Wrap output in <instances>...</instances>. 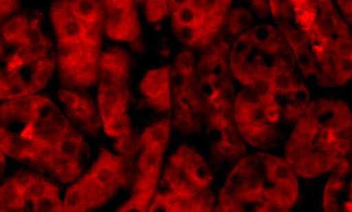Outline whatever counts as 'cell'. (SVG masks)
I'll return each mask as SVG.
<instances>
[{
    "instance_id": "cell-1",
    "label": "cell",
    "mask_w": 352,
    "mask_h": 212,
    "mask_svg": "<svg viewBox=\"0 0 352 212\" xmlns=\"http://www.w3.org/2000/svg\"><path fill=\"white\" fill-rule=\"evenodd\" d=\"M351 118L348 107L332 100L311 104L285 146V161L296 176L312 178L349 159Z\"/></svg>"
},
{
    "instance_id": "cell-2",
    "label": "cell",
    "mask_w": 352,
    "mask_h": 212,
    "mask_svg": "<svg viewBox=\"0 0 352 212\" xmlns=\"http://www.w3.org/2000/svg\"><path fill=\"white\" fill-rule=\"evenodd\" d=\"M173 32L188 47L210 46L225 27L232 1H167Z\"/></svg>"
},
{
    "instance_id": "cell-3",
    "label": "cell",
    "mask_w": 352,
    "mask_h": 212,
    "mask_svg": "<svg viewBox=\"0 0 352 212\" xmlns=\"http://www.w3.org/2000/svg\"><path fill=\"white\" fill-rule=\"evenodd\" d=\"M102 41L89 40L58 49V67L62 89L82 91L98 82Z\"/></svg>"
},
{
    "instance_id": "cell-4",
    "label": "cell",
    "mask_w": 352,
    "mask_h": 212,
    "mask_svg": "<svg viewBox=\"0 0 352 212\" xmlns=\"http://www.w3.org/2000/svg\"><path fill=\"white\" fill-rule=\"evenodd\" d=\"M165 180L170 191L196 195L208 192L212 180L207 163L191 147L182 146L168 160Z\"/></svg>"
},
{
    "instance_id": "cell-5",
    "label": "cell",
    "mask_w": 352,
    "mask_h": 212,
    "mask_svg": "<svg viewBox=\"0 0 352 212\" xmlns=\"http://www.w3.org/2000/svg\"><path fill=\"white\" fill-rule=\"evenodd\" d=\"M234 115L238 131L250 145L267 149L274 144L278 132L267 119L265 105L250 89L245 88L235 97Z\"/></svg>"
},
{
    "instance_id": "cell-6",
    "label": "cell",
    "mask_w": 352,
    "mask_h": 212,
    "mask_svg": "<svg viewBox=\"0 0 352 212\" xmlns=\"http://www.w3.org/2000/svg\"><path fill=\"white\" fill-rule=\"evenodd\" d=\"M106 9L104 32L112 41L126 43L138 48L142 29L137 4L131 0L103 1Z\"/></svg>"
},
{
    "instance_id": "cell-7",
    "label": "cell",
    "mask_w": 352,
    "mask_h": 212,
    "mask_svg": "<svg viewBox=\"0 0 352 212\" xmlns=\"http://www.w3.org/2000/svg\"><path fill=\"white\" fill-rule=\"evenodd\" d=\"M58 49L72 47L89 40L102 41L104 29H88L74 16L67 1H56L50 8Z\"/></svg>"
},
{
    "instance_id": "cell-8",
    "label": "cell",
    "mask_w": 352,
    "mask_h": 212,
    "mask_svg": "<svg viewBox=\"0 0 352 212\" xmlns=\"http://www.w3.org/2000/svg\"><path fill=\"white\" fill-rule=\"evenodd\" d=\"M129 157L102 149L90 170L85 174L94 185L112 196L126 185L130 176Z\"/></svg>"
},
{
    "instance_id": "cell-9",
    "label": "cell",
    "mask_w": 352,
    "mask_h": 212,
    "mask_svg": "<svg viewBox=\"0 0 352 212\" xmlns=\"http://www.w3.org/2000/svg\"><path fill=\"white\" fill-rule=\"evenodd\" d=\"M172 69L162 66L145 73L140 83V91L147 106L165 113L173 106Z\"/></svg>"
},
{
    "instance_id": "cell-10",
    "label": "cell",
    "mask_w": 352,
    "mask_h": 212,
    "mask_svg": "<svg viewBox=\"0 0 352 212\" xmlns=\"http://www.w3.org/2000/svg\"><path fill=\"white\" fill-rule=\"evenodd\" d=\"M72 130L70 121L52 102L43 108L36 121L25 128L21 134L54 147Z\"/></svg>"
},
{
    "instance_id": "cell-11",
    "label": "cell",
    "mask_w": 352,
    "mask_h": 212,
    "mask_svg": "<svg viewBox=\"0 0 352 212\" xmlns=\"http://www.w3.org/2000/svg\"><path fill=\"white\" fill-rule=\"evenodd\" d=\"M132 69L130 54L113 47L101 54L98 66V87L129 86Z\"/></svg>"
},
{
    "instance_id": "cell-12",
    "label": "cell",
    "mask_w": 352,
    "mask_h": 212,
    "mask_svg": "<svg viewBox=\"0 0 352 212\" xmlns=\"http://www.w3.org/2000/svg\"><path fill=\"white\" fill-rule=\"evenodd\" d=\"M325 212H351V182L349 159L336 167L324 194Z\"/></svg>"
},
{
    "instance_id": "cell-13",
    "label": "cell",
    "mask_w": 352,
    "mask_h": 212,
    "mask_svg": "<svg viewBox=\"0 0 352 212\" xmlns=\"http://www.w3.org/2000/svg\"><path fill=\"white\" fill-rule=\"evenodd\" d=\"M111 197L84 175L67 190L64 212H88L105 204Z\"/></svg>"
},
{
    "instance_id": "cell-14",
    "label": "cell",
    "mask_w": 352,
    "mask_h": 212,
    "mask_svg": "<svg viewBox=\"0 0 352 212\" xmlns=\"http://www.w3.org/2000/svg\"><path fill=\"white\" fill-rule=\"evenodd\" d=\"M52 102L48 97L32 95L5 102L0 108L2 126L14 121L31 125L37 119L43 108Z\"/></svg>"
},
{
    "instance_id": "cell-15",
    "label": "cell",
    "mask_w": 352,
    "mask_h": 212,
    "mask_svg": "<svg viewBox=\"0 0 352 212\" xmlns=\"http://www.w3.org/2000/svg\"><path fill=\"white\" fill-rule=\"evenodd\" d=\"M131 98L129 86L98 87L97 102L102 126L113 118L128 115Z\"/></svg>"
},
{
    "instance_id": "cell-16",
    "label": "cell",
    "mask_w": 352,
    "mask_h": 212,
    "mask_svg": "<svg viewBox=\"0 0 352 212\" xmlns=\"http://www.w3.org/2000/svg\"><path fill=\"white\" fill-rule=\"evenodd\" d=\"M68 7L74 16L88 29H104L106 9L103 1L69 0Z\"/></svg>"
},
{
    "instance_id": "cell-17",
    "label": "cell",
    "mask_w": 352,
    "mask_h": 212,
    "mask_svg": "<svg viewBox=\"0 0 352 212\" xmlns=\"http://www.w3.org/2000/svg\"><path fill=\"white\" fill-rule=\"evenodd\" d=\"M172 120L170 117L162 118L147 126L140 137L142 150H153L165 154L170 140Z\"/></svg>"
},
{
    "instance_id": "cell-18",
    "label": "cell",
    "mask_w": 352,
    "mask_h": 212,
    "mask_svg": "<svg viewBox=\"0 0 352 212\" xmlns=\"http://www.w3.org/2000/svg\"><path fill=\"white\" fill-rule=\"evenodd\" d=\"M67 117L79 129L91 134H96L102 126L100 113L98 105L94 104L91 98L85 105L74 111H67Z\"/></svg>"
},
{
    "instance_id": "cell-19",
    "label": "cell",
    "mask_w": 352,
    "mask_h": 212,
    "mask_svg": "<svg viewBox=\"0 0 352 212\" xmlns=\"http://www.w3.org/2000/svg\"><path fill=\"white\" fill-rule=\"evenodd\" d=\"M34 140L14 133L1 127V152L16 160H29L32 155Z\"/></svg>"
},
{
    "instance_id": "cell-20",
    "label": "cell",
    "mask_w": 352,
    "mask_h": 212,
    "mask_svg": "<svg viewBox=\"0 0 352 212\" xmlns=\"http://www.w3.org/2000/svg\"><path fill=\"white\" fill-rule=\"evenodd\" d=\"M0 85V97L5 102L34 95L29 82L24 80L19 71L2 72Z\"/></svg>"
},
{
    "instance_id": "cell-21",
    "label": "cell",
    "mask_w": 352,
    "mask_h": 212,
    "mask_svg": "<svg viewBox=\"0 0 352 212\" xmlns=\"http://www.w3.org/2000/svg\"><path fill=\"white\" fill-rule=\"evenodd\" d=\"M54 151L61 158L81 161L87 150L83 138L76 130L69 132L54 145Z\"/></svg>"
},
{
    "instance_id": "cell-22",
    "label": "cell",
    "mask_w": 352,
    "mask_h": 212,
    "mask_svg": "<svg viewBox=\"0 0 352 212\" xmlns=\"http://www.w3.org/2000/svg\"><path fill=\"white\" fill-rule=\"evenodd\" d=\"M164 154L153 150H142L138 161V176L158 183L162 174Z\"/></svg>"
},
{
    "instance_id": "cell-23",
    "label": "cell",
    "mask_w": 352,
    "mask_h": 212,
    "mask_svg": "<svg viewBox=\"0 0 352 212\" xmlns=\"http://www.w3.org/2000/svg\"><path fill=\"white\" fill-rule=\"evenodd\" d=\"M30 21L25 14H19L9 18L3 23L1 36L3 42L8 45L21 46L25 32L29 25Z\"/></svg>"
},
{
    "instance_id": "cell-24",
    "label": "cell",
    "mask_w": 352,
    "mask_h": 212,
    "mask_svg": "<svg viewBox=\"0 0 352 212\" xmlns=\"http://www.w3.org/2000/svg\"><path fill=\"white\" fill-rule=\"evenodd\" d=\"M54 68H56V62L50 56L32 66V73L28 82L34 95L47 85L53 75Z\"/></svg>"
},
{
    "instance_id": "cell-25",
    "label": "cell",
    "mask_w": 352,
    "mask_h": 212,
    "mask_svg": "<svg viewBox=\"0 0 352 212\" xmlns=\"http://www.w3.org/2000/svg\"><path fill=\"white\" fill-rule=\"evenodd\" d=\"M0 202L2 211H14L21 210L27 200L23 192L11 179L5 182L0 189Z\"/></svg>"
},
{
    "instance_id": "cell-26",
    "label": "cell",
    "mask_w": 352,
    "mask_h": 212,
    "mask_svg": "<svg viewBox=\"0 0 352 212\" xmlns=\"http://www.w3.org/2000/svg\"><path fill=\"white\" fill-rule=\"evenodd\" d=\"M81 163L78 161L63 159L56 154L49 167V171H51L59 180L64 183H68V182L76 180L77 176L80 174Z\"/></svg>"
},
{
    "instance_id": "cell-27",
    "label": "cell",
    "mask_w": 352,
    "mask_h": 212,
    "mask_svg": "<svg viewBox=\"0 0 352 212\" xmlns=\"http://www.w3.org/2000/svg\"><path fill=\"white\" fill-rule=\"evenodd\" d=\"M133 193L117 212H148L155 191L133 189Z\"/></svg>"
},
{
    "instance_id": "cell-28",
    "label": "cell",
    "mask_w": 352,
    "mask_h": 212,
    "mask_svg": "<svg viewBox=\"0 0 352 212\" xmlns=\"http://www.w3.org/2000/svg\"><path fill=\"white\" fill-rule=\"evenodd\" d=\"M270 75L276 95L277 93H289L296 90L294 78L287 68L276 64L270 67Z\"/></svg>"
},
{
    "instance_id": "cell-29",
    "label": "cell",
    "mask_w": 352,
    "mask_h": 212,
    "mask_svg": "<svg viewBox=\"0 0 352 212\" xmlns=\"http://www.w3.org/2000/svg\"><path fill=\"white\" fill-rule=\"evenodd\" d=\"M102 128L107 136L116 138V140L132 133L131 120L128 115L113 118L103 125Z\"/></svg>"
},
{
    "instance_id": "cell-30",
    "label": "cell",
    "mask_w": 352,
    "mask_h": 212,
    "mask_svg": "<svg viewBox=\"0 0 352 212\" xmlns=\"http://www.w3.org/2000/svg\"><path fill=\"white\" fill-rule=\"evenodd\" d=\"M54 191H58L57 186L42 178V177L36 176V179L34 180L25 192V199L34 203V201L41 199Z\"/></svg>"
},
{
    "instance_id": "cell-31",
    "label": "cell",
    "mask_w": 352,
    "mask_h": 212,
    "mask_svg": "<svg viewBox=\"0 0 352 212\" xmlns=\"http://www.w3.org/2000/svg\"><path fill=\"white\" fill-rule=\"evenodd\" d=\"M181 76H197V64L195 56L190 51H183L175 59V69L172 71Z\"/></svg>"
},
{
    "instance_id": "cell-32",
    "label": "cell",
    "mask_w": 352,
    "mask_h": 212,
    "mask_svg": "<svg viewBox=\"0 0 352 212\" xmlns=\"http://www.w3.org/2000/svg\"><path fill=\"white\" fill-rule=\"evenodd\" d=\"M144 6H145L144 8H145V16L148 23H160L162 19L170 16L167 1L148 0L144 3Z\"/></svg>"
},
{
    "instance_id": "cell-33",
    "label": "cell",
    "mask_w": 352,
    "mask_h": 212,
    "mask_svg": "<svg viewBox=\"0 0 352 212\" xmlns=\"http://www.w3.org/2000/svg\"><path fill=\"white\" fill-rule=\"evenodd\" d=\"M90 98L78 91L62 89L58 92V99L66 107L67 111L78 110L79 108L85 105Z\"/></svg>"
},
{
    "instance_id": "cell-34",
    "label": "cell",
    "mask_w": 352,
    "mask_h": 212,
    "mask_svg": "<svg viewBox=\"0 0 352 212\" xmlns=\"http://www.w3.org/2000/svg\"><path fill=\"white\" fill-rule=\"evenodd\" d=\"M251 23L250 14L244 8H237L229 13L226 25L229 27L230 32L234 34L241 33L243 30L249 27Z\"/></svg>"
},
{
    "instance_id": "cell-35",
    "label": "cell",
    "mask_w": 352,
    "mask_h": 212,
    "mask_svg": "<svg viewBox=\"0 0 352 212\" xmlns=\"http://www.w3.org/2000/svg\"><path fill=\"white\" fill-rule=\"evenodd\" d=\"M59 191L52 192L34 201L32 212H64L63 201L59 197Z\"/></svg>"
},
{
    "instance_id": "cell-36",
    "label": "cell",
    "mask_w": 352,
    "mask_h": 212,
    "mask_svg": "<svg viewBox=\"0 0 352 212\" xmlns=\"http://www.w3.org/2000/svg\"><path fill=\"white\" fill-rule=\"evenodd\" d=\"M49 38L43 34L38 19L30 21L29 25L24 33L21 46L36 45L43 43L49 42Z\"/></svg>"
},
{
    "instance_id": "cell-37",
    "label": "cell",
    "mask_w": 352,
    "mask_h": 212,
    "mask_svg": "<svg viewBox=\"0 0 352 212\" xmlns=\"http://www.w3.org/2000/svg\"><path fill=\"white\" fill-rule=\"evenodd\" d=\"M333 57L335 82L344 84L351 77V57Z\"/></svg>"
},
{
    "instance_id": "cell-38",
    "label": "cell",
    "mask_w": 352,
    "mask_h": 212,
    "mask_svg": "<svg viewBox=\"0 0 352 212\" xmlns=\"http://www.w3.org/2000/svg\"><path fill=\"white\" fill-rule=\"evenodd\" d=\"M36 175L30 174V172H19L16 175L12 177V180L25 195V192H26L28 187L31 185L34 180L36 179Z\"/></svg>"
},
{
    "instance_id": "cell-39",
    "label": "cell",
    "mask_w": 352,
    "mask_h": 212,
    "mask_svg": "<svg viewBox=\"0 0 352 212\" xmlns=\"http://www.w3.org/2000/svg\"><path fill=\"white\" fill-rule=\"evenodd\" d=\"M21 8V3L16 0H1L0 1V14L1 19L11 16H14V13L17 12Z\"/></svg>"
},
{
    "instance_id": "cell-40",
    "label": "cell",
    "mask_w": 352,
    "mask_h": 212,
    "mask_svg": "<svg viewBox=\"0 0 352 212\" xmlns=\"http://www.w3.org/2000/svg\"><path fill=\"white\" fill-rule=\"evenodd\" d=\"M338 5L344 16L351 21V1H338Z\"/></svg>"
},
{
    "instance_id": "cell-41",
    "label": "cell",
    "mask_w": 352,
    "mask_h": 212,
    "mask_svg": "<svg viewBox=\"0 0 352 212\" xmlns=\"http://www.w3.org/2000/svg\"><path fill=\"white\" fill-rule=\"evenodd\" d=\"M252 6L256 10L259 14H262L263 12H266V3L263 1H254L252 2Z\"/></svg>"
},
{
    "instance_id": "cell-42",
    "label": "cell",
    "mask_w": 352,
    "mask_h": 212,
    "mask_svg": "<svg viewBox=\"0 0 352 212\" xmlns=\"http://www.w3.org/2000/svg\"><path fill=\"white\" fill-rule=\"evenodd\" d=\"M1 212H13V211H1Z\"/></svg>"
}]
</instances>
